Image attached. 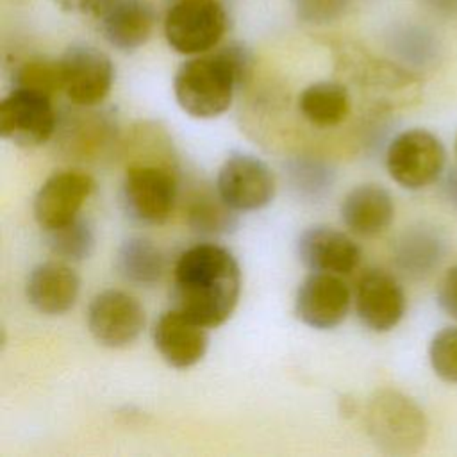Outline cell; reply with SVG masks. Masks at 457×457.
Segmentation results:
<instances>
[{
    "label": "cell",
    "mask_w": 457,
    "mask_h": 457,
    "mask_svg": "<svg viewBox=\"0 0 457 457\" xmlns=\"http://www.w3.org/2000/svg\"><path fill=\"white\" fill-rule=\"evenodd\" d=\"M446 150L441 139L425 129H409L395 136L386 150L389 177L402 187L418 191L434 184L445 171Z\"/></svg>",
    "instance_id": "obj_4"
},
{
    "label": "cell",
    "mask_w": 457,
    "mask_h": 457,
    "mask_svg": "<svg viewBox=\"0 0 457 457\" xmlns=\"http://www.w3.org/2000/svg\"><path fill=\"white\" fill-rule=\"evenodd\" d=\"M121 198L127 212L148 225L164 223L177 202V180L173 171L159 162L136 161L125 170Z\"/></svg>",
    "instance_id": "obj_6"
},
{
    "label": "cell",
    "mask_w": 457,
    "mask_h": 457,
    "mask_svg": "<svg viewBox=\"0 0 457 457\" xmlns=\"http://www.w3.org/2000/svg\"><path fill=\"white\" fill-rule=\"evenodd\" d=\"M298 259L311 271L348 275L361 262L359 245L345 232L328 225L305 228L296 241Z\"/></svg>",
    "instance_id": "obj_14"
},
{
    "label": "cell",
    "mask_w": 457,
    "mask_h": 457,
    "mask_svg": "<svg viewBox=\"0 0 457 457\" xmlns=\"http://www.w3.org/2000/svg\"><path fill=\"white\" fill-rule=\"evenodd\" d=\"M248 73L250 59L241 46L193 55L175 73V100L193 118H218L230 107L236 87Z\"/></svg>",
    "instance_id": "obj_2"
},
{
    "label": "cell",
    "mask_w": 457,
    "mask_h": 457,
    "mask_svg": "<svg viewBox=\"0 0 457 457\" xmlns=\"http://www.w3.org/2000/svg\"><path fill=\"white\" fill-rule=\"evenodd\" d=\"M225 30L227 12L218 0H177L164 18V37L182 55L211 52Z\"/></svg>",
    "instance_id": "obj_5"
},
{
    "label": "cell",
    "mask_w": 457,
    "mask_h": 457,
    "mask_svg": "<svg viewBox=\"0 0 457 457\" xmlns=\"http://www.w3.org/2000/svg\"><path fill=\"white\" fill-rule=\"evenodd\" d=\"M300 16L312 23H325L336 18L346 5V0H296Z\"/></svg>",
    "instance_id": "obj_26"
},
{
    "label": "cell",
    "mask_w": 457,
    "mask_h": 457,
    "mask_svg": "<svg viewBox=\"0 0 457 457\" xmlns=\"http://www.w3.org/2000/svg\"><path fill=\"white\" fill-rule=\"evenodd\" d=\"M339 212L343 223L353 234L373 237L393 223L395 202L386 187L378 184H361L345 195Z\"/></svg>",
    "instance_id": "obj_18"
},
{
    "label": "cell",
    "mask_w": 457,
    "mask_h": 457,
    "mask_svg": "<svg viewBox=\"0 0 457 457\" xmlns=\"http://www.w3.org/2000/svg\"><path fill=\"white\" fill-rule=\"evenodd\" d=\"M300 114L314 127H337L350 114V95L341 82L318 80L298 96Z\"/></svg>",
    "instance_id": "obj_20"
},
{
    "label": "cell",
    "mask_w": 457,
    "mask_h": 457,
    "mask_svg": "<svg viewBox=\"0 0 457 457\" xmlns=\"http://www.w3.org/2000/svg\"><path fill=\"white\" fill-rule=\"evenodd\" d=\"M57 129L52 98L14 87L0 104V136L21 148L45 145Z\"/></svg>",
    "instance_id": "obj_7"
},
{
    "label": "cell",
    "mask_w": 457,
    "mask_h": 457,
    "mask_svg": "<svg viewBox=\"0 0 457 457\" xmlns=\"http://www.w3.org/2000/svg\"><path fill=\"white\" fill-rule=\"evenodd\" d=\"M352 295L341 275L312 271L296 289L295 314L316 330H330L341 325L350 311Z\"/></svg>",
    "instance_id": "obj_11"
},
{
    "label": "cell",
    "mask_w": 457,
    "mask_h": 457,
    "mask_svg": "<svg viewBox=\"0 0 457 457\" xmlns=\"http://www.w3.org/2000/svg\"><path fill=\"white\" fill-rule=\"evenodd\" d=\"M164 255L145 237L125 239L114 255V268L118 275L134 286L150 287L161 280L164 273Z\"/></svg>",
    "instance_id": "obj_21"
},
{
    "label": "cell",
    "mask_w": 457,
    "mask_h": 457,
    "mask_svg": "<svg viewBox=\"0 0 457 457\" xmlns=\"http://www.w3.org/2000/svg\"><path fill=\"white\" fill-rule=\"evenodd\" d=\"M455 155H457V136H455Z\"/></svg>",
    "instance_id": "obj_31"
},
{
    "label": "cell",
    "mask_w": 457,
    "mask_h": 457,
    "mask_svg": "<svg viewBox=\"0 0 457 457\" xmlns=\"http://www.w3.org/2000/svg\"><path fill=\"white\" fill-rule=\"evenodd\" d=\"M62 91L77 107H95L111 93L114 66L98 48L89 45L70 46L61 57Z\"/></svg>",
    "instance_id": "obj_10"
},
{
    "label": "cell",
    "mask_w": 457,
    "mask_h": 457,
    "mask_svg": "<svg viewBox=\"0 0 457 457\" xmlns=\"http://www.w3.org/2000/svg\"><path fill=\"white\" fill-rule=\"evenodd\" d=\"M62 11L79 12V14H93L96 16L109 0H54Z\"/></svg>",
    "instance_id": "obj_28"
},
{
    "label": "cell",
    "mask_w": 457,
    "mask_h": 457,
    "mask_svg": "<svg viewBox=\"0 0 457 457\" xmlns=\"http://www.w3.org/2000/svg\"><path fill=\"white\" fill-rule=\"evenodd\" d=\"M152 337L161 357L179 370L200 362L209 345L207 327L177 309H170L157 318Z\"/></svg>",
    "instance_id": "obj_15"
},
{
    "label": "cell",
    "mask_w": 457,
    "mask_h": 457,
    "mask_svg": "<svg viewBox=\"0 0 457 457\" xmlns=\"http://www.w3.org/2000/svg\"><path fill=\"white\" fill-rule=\"evenodd\" d=\"M216 189L234 211H259L275 196V175L259 157L236 152L223 161Z\"/></svg>",
    "instance_id": "obj_9"
},
{
    "label": "cell",
    "mask_w": 457,
    "mask_h": 457,
    "mask_svg": "<svg viewBox=\"0 0 457 457\" xmlns=\"http://www.w3.org/2000/svg\"><path fill=\"white\" fill-rule=\"evenodd\" d=\"M428 361L441 380L457 384V327H445L432 337Z\"/></svg>",
    "instance_id": "obj_25"
},
{
    "label": "cell",
    "mask_w": 457,
    "mask_h": 457,
    "mask_svg": "<svg viewBox=\"0 0 457 457\" xmlns=\"http://www.w3.org/2000/svg\"><path fill=\"white\" fill-rule=\"evenodd\" d=\"M362 420L371 443L387 455H412L423 448L428 436L423 409L405 393L389 387L368 398Z\"/></svg>",
    "instance_id": "obj_3"
},
{
    "label": "cell",
    "mask_w": 457,
    "mask_h": 457,
    "mask_svg": "<svg viewBox=\"0 0 457 457\" xmlns=\"http://www.w3.org/2000/svg\"><path fill=\"white\" fill-rule=\"evenodd\" d=\"M239 295L241 270L225 246L200 243L179 255L173 268V309L214 328L232 316Z\"/></svg>",
    "instance_id": "obj_1"
},
{
    "label": "cell",
    "mask_w": 457,
    "mask_h": 457,
    "mask_svg": "<svg viewBox=\"0 0 457 457\" xmlns=\"http://www.w3.org/2000/svg\"><path fill=\"white\" fill-rule=\"evenodd\" d=\"M87 330L105 348H127L143 332L146 318L143 305L121 289L96 293L87 307Z\"/></svg>",
    "instance_id": "obj_8"
},
{
    "label": "cell",
    "mask_w": 457,
    "mask_h": 457,
    "mask_svg": "<svg viewBox=\"0 0 457 457\" xmlns=\"http://www.w3.org/2000/svg\"><path fill=\"white\" fill-rule=\"evenodd\" d=\"M443 195L457 209V164L452 166L443 177Z\"/></svg>",
    "instance_id": "obj_29"
},
{
    "label": "cell",
    "mask_w": 457,
    "mask_h": 457,
    "mask_svg": "<svg viewBox=\"0 0 457 457\" xmlns=\"http://www.w3.org/2000/svg\"><path fill=\"white\" fill-rule=\"evenodd\" d=\"M80 293L77 271L57 261H46L34 266L25 282L29 303L41 314L59 316L68 312Z\"/></svg>",
    "instance_id": "obj_16"
},
{
    "label": "cell",
    "mask_w": 457,
    "mask_h": 457,
    "mask_svg": "<svg viewBox=\"0 0 457 457\" xmlns=\"http://www.w3.org/2000/svg\"><path fill=\"white\" fill-rule=\"evenodd\" d=\"M355 312L373 332L393 330L405 314V293L389 271L373 268L361 275L355 286Z\"/></svg>",
    "instance_id": "obj_13"
},
{
    "label": "cell",
    "mask_w": 457,
    "mask_h": 457,
    "mask_svg": "<svg viewBox=\"0 0 457 457\" xmlns=\"http://www.w3.org/2000/svg\"><path fill=\"white\" fill-rule=\"evenodd\" d=\"M14 87L36 91L46 96H54L62 91V68L59 59L30 57L23 61L12 75Z\"/></svg>",
    "instance_id": "obj_24"
},
{
    "label": "cell",
    "mask_w": 457,
    "mask_h": 457,
    "mask_svg": "<svg viewBox=\"0 0 457 457\" xmlns=\"http://www.w3.org/2000/svg\"><path fill=\"white\" fill-rule=\"evenodd\" d=\"M46 232V245L54 255L64 261L87 259L95 248V232L89 221L80 216L73 221Z\"/></svg>",
    "instance_id": "obj_23"
},
{
    "label": "cell",
    "mask_w": 457,
    "mask_h": 457,
    "mask_svg": "<svg viewBox=\"0 0 457 457\" xmlns=\"http://www.w3.org/2000/svg\"><path fill=\"white\" fill-rule=\"evenodd\" d=\"M96 18L105 41L121 52L143 46L155 27V11L146 0H109Z\"/></svg>",
    "instance_id": "obj_17"
},
{
    "label": "cell",
    "mask_w": 457,
    "mask_h": 457,
    "mask_svg": "<svg viewBox=\"0 0 457 457\" xmlns=\"http://www.w3.org/2000/svg\"><path fill=\"white\" fill-rule=\"evenodd\" d=\"M437 305L450 318L457 320V264L445 271L437 286Z\"/></svg>",
    "instance_id": "obj_27"
},
{
    "label": "cell",
    "mask_w": 457,
    "mask_h": 457,
    "mask_svg": "<svg viewBox=\"0 0 457 457\" xmlns=\"http://www.w3.org/2000/svg\"><path fill=\"white\" fill-rule=\"evenodd\" d=\"M186 214H187V225L196 232L221 234V232L232 230L237 223L234 216V209L228 204H225L218 189L216 193L209 189L196 191L189 198Z\"/></svg>",
    "instance_id": "obj_22"
},
{
    "label": "cell",
    "mask_w": 457,
    "mask_h": 457,
    "mask_svg": "<svg viewBox=\"0 0 457 457\" xmlns=\"http://www.w3.org/2000/svg\"><path fill=\"white\" fill-rule=\"evenodd\" d=\"M428 11L439 16H457V0H421Z\"/></svg>",
    "instance_id": "obj_30"
},
{
    "label": "cell",
    "mask_w": 457,
    "mask_h": 457,
    "mask_svg": "<svg viewBox=\"0 0 457 457\" xmlns=\"http://www.w3.org/2000/svg\"><path fill=\"white\" fill-rule=\"evenodd\" d=\"M95 189V180L82 170H62L50 175L34 196V218L43 230H52L79 218Z\"/></svg>",
    "instance_id": "obj_12"
},
{
    "label": "cell",
    "mask_w": 457,
    "mask_h": 457,
    "mask_svg": "<svg viewBox=\"0 0 457 457\" xmlns=\"http://www.w3.org/2000/svg\"><path fill=\"white\" fill-rule=\"evenodd\" d=\"M443 255L445 237L430 225L407 228L395 246V261L398 268L412 277L428 275L439 264Z\"/></svg>",
    "instance_id": "obj_19"
}]
</instances>
